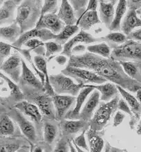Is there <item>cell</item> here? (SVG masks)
Instances as JSON below:
<instances>
[{"label": "cell", "instance_id": "6da1fadb", "mask_svg": "<svg viewBox=\"0 0 141 152\" xmlns=\"http://www.w3.org/2000/svg\"><path fill=\"white\" fill-rule=\"evenodd\" d=\"M67 66L91 70L131 92L136 93L141 88L140 82L131 79L125 73L119 61L111 58H104L89 52L72 54Z\"/></svg>", "mask_w": 141, "mask_h": 152}, {"label": "cell", "instance_id": "7a4b0ae2", "mask_svg": "<svg viewBox=\"0 0 141 152\" xmlns=\"http://www.w3.org/2000/svg\"><path fill=\"white\" fill-rule=\"evenodd\" d=\"M42 1H22L17 9L15 21L18 24L21 34L35 28L41 16Z\"/></svg>", "mask_w": 141, "mask_h": 152}, {"label": "cell", "instance_id": "3957f363", "mask_svg": "<svg viewBox=\"0 0 141 152\" xmlns=\"http://www.w3.org/2000/svg\"><path fill=\"white\" fill-rule=\"evenodd\" d=\"M18 85L24 95L25 100L34 104L39 108L44 119L56 120L52 97L48 95L44 90H37L25 85Z\"/></svg>", "mask_w": 141, "mask_h": 152}, {"label": "cell", "instance_id": "277c9868", "mask_svg": "<svg viewBox=\"0 0 141 152\" xmlns=\"http://www.w3.org/2000/svg\"><path fill=\"white\" fill-rule=\"evenodd\" d=\"M119 99L117 96L109 102L102 103L99 105L92 118L89 121L90 129L96 132H100L104 129L114 114L116 113Z\"/></svg>", "mask_w": 141, "mask_h": 152}, {"label": "cell", "instance_id": "5b68a950", "mask_svg": "<svg viewBox=\"0 0 141 152\" xmlns=\"http://www.w3.org/2000/svg\"><path fill=\"white\" fill-rule=\"evenodd\" d=\"M6 113L17 124L22 134L31 145H36L40 143L36 127L31 120L14 107L9 110Z\"/></svg>", "mask_w": 141, "mask_h": 152}, {"label": "cell", "instance_id": "8992f818", "mask_svg": "<svg viewBox=\"0 0 141 152\" xmlns=\"http://www.w3.org/2000/svg\"><path fill=\"white\" fill-rule=\"evenodd\" d=\"M50 83L56 94L78 96L82 89L81 84L75 83L74 80L62 73L49 75Z\"/></svg>", "mask_w": 141, "mask_h": 152}, {"label": "cell", "instance_id": "52a82bcc", "mask_svg": "<svg viewBox=\"0 0 141 152\" xmlns=\"http://www.w3.org/2000/svg\"><path fill=\"white\" fill-rule=\"evenodd\" d=\"M111 58L117 61H141V44L138 42L128 40L125 43L115 47Z\"/></svg>", "mask_w": 141, "mask_h": 152}, {"label": "cell", "instance_id": "ba28073f", "mask_svg": "<svg viewBox=\"0 0 141 152\" xmlns=\"http://www.w3.org/2000/svg\"><path fill=\"white\" fill-rule=\"evenodd\" d=\"M61 73L73 79L77 83L81 85H100L106 83L108 80L100 77L94 72L87 69L67 66L61 71Z\"/></svg>", "mask_w": 141, "mask_h": 152}, {"label": "cell", "instance_id": "9c48e42d", "mask_svg": "<svg viewBox=\"0 0 141 152\" xmlns=\"http://www.w3.org/2000/svg\"><path fill=\"white\" fill-rule=\"evenodd\" d=\"M0 77L7 83L10 90L9 96L6 97H1V113H6L17 103L25 100V97L19 85L12 81L7 75L1 72Z\"/></svg>", "mask_w": 141, "mask_h": 152}, {"label": "cell", "instance_id": "30bf717a", "mask_svg": "<svg viewBox=\"0 0 141 152\" xmlns=\"http://www.w3.org/2000/svg\"><path fill=\"white\" fill-rule=\"evenodd\" d=\"M14 107L18 109L34 124L38 137H41L43 130L44 118H42L43 115L39 108L34 104L25 100L17 103Z\"/></svg>", "mask_w": 141, "mask_h": 152}, {"label": "cell", "instance_id": "8fae6325", "mask_svg": "<svg viewBox=\"0 0 141 152\" xmlns=\"http://www.w3.org/2000/svg\"><path fill=\"white\" fill-rule=\"evenodd\" d=\"M89 129V122L81 119L69 120L63 119L59 122L60 135L69 140L73 139L74 135Z\"/></svg>", "mask_w": 141, "mask_h": 152}, {"label": "cell", "instance_id": "7c38bea8", "mask_svg": "<svg viewBox=\"0 0 141 152\" xmlns=\"http://www.w3.org/2000/svg\"><path fill=\"white\" fill-rule=\"evenodd\" d=\"M22 59L19 54H14L1 65V71L17 84L20 82L22 73Z\"/></svg>", "mask_w": 141, "mask_h": 152}, {"label": "cell", "instance_id": "4fadbf2b", "mask_svg": "<svg viewBox=\"0 0 141 152\" xmlns=\"http://www.w3.org/2000/svg\"><path fill=\"white\" fill-rule=\"evenodd\" d=\"M56 35L53 34L50 31L46 29H38L35 28L25 32L21 35L19 39L14 43L12 44L13 48H21L22 46L24 45L30 40L33 39H38L42 42H49V40L55 39Z\"/></svg>", "mask_w": 141, "mask_h": 152}, {"label": "cell", "instance_id": "5bb4252c", "mask_svg": "<svg viewBox=\"0 0 141 152\" xmlns=\"http://www.w3.org/2000/svg\"><path fill=\"white\" fill-rule=\"evenodd\" d=\"M43 142L41 144L47 152L50 151L51 145L56 139L59 130V122L56 120L43 119Z\"/></svg>", "mask_w": 141, "mask_h": 152}, {"label": "cell", "instance_id": "9a60e30c", "mask_svg": "<svg viewBox=\"0 0 141 152\" xmlns=\"http://www.w3.org/2000/svg\"><path fill=\"white\" fill-rule=\"evenodd\" d=\"M102 40H103V38H95L86 31L81 30L78 34L76 35L67 43L63 45V50L61 53V54L70 58L72 55V50L74 46L80 45V43L91 44L98 42H101Z\"/></svg>", "mask_w": 141, "mask_h": 152}, {"label": "cell", "instance_id": "2e32d148", "mask_svg": "<svg viewBox=\"0 0 141 152\" xmlns=\"http://www.w3.org/2000/svg\"><path fill=\"white\" fill-rule=\"evenodd\" d=\"M53 98V102L55 110V118L58 122L65 118L69 109L75 100V97L70 95L56 94Z\"/></svg>", "mask_w": 141, "mask_h": 152}, {"label": "cell", "instance_id": "e0dca14e", "mask_svg": "<svg viewBox=\"0 0 141 152\" xmlns=\"http://www.w3.org/2000/svg\"><path fill=\"white\" fill-rule=\"evenodd\" d=\"M66 25L62 21L56 14H48L41 17L37 22L35 28L46 29L55 35L58 34Z\"/></svg>", "mask_w": 141, "mask_h": 152}, {"label": "cell", "instance_id": "ac0fdd59", "mask_svg": "<svg viewBox=\"0 0 141 152\" xmlns=\"http://www.w3.org/2000/svg\"><path fill=\"white\" fill-rule=\"evenodd\" d=\"M0 135L1 137L24 136L15 121L3 112L0 116Z\"/></svg>", "mask_w": 141, "mask_h": 152}, {"label": "cell", "instance_id": "d6986e66", "mask_svg": "<svg viewBox=\"0 0 141 152\" xmlns=\"http://www.w3.org/2000/svg\"><path fill=\"white\" fill-rule=\"evenodd\" d=\"M100 100V93L98 91L94 90V91L90 95L85 105L81 110L78 119L87 122L91 121L94 115V113L95 109L99 105Z\"/></svg>", "mask_w": 141, "mask_h": 152}, {"label": "cell", "instance_id": "ffe728a7", "mask_svg": "<svg viewBox=\"0 0 141 152\" xmlns=\"http://www.w3.org/2000/svg\"><path fill=\"white\" fill-rule=\"evenodd\" d=\"M90 87L99 91L100 93V100L108 102L117 96L119 93L117 85L113 83H104L100 85H83L82 88Z\"/></svg>", "mask_w": 141, "mask_h": 152}, {"label": "cell", "instance_id": "44dd1931", "mask_svg": "<svg viewBox=\"0 0 141 152\" xmlns=\"http://www.w3.org/2000/svg\"><path fill=\"white\" fill-rule=\"evenodd\" d=\"M94 89L90 87H84L81 90L80 93L76 98V105L73 109L70 110L66 115L64 119L69 120L78 119L80 113L83 108V106L86 102L87 97L91 95Z\"/></svg>", "mask_w": 141, "mask_h": 152}, {"label": "cell", "instance_id": "7402d4cb", "mask_svg": "<svg viewBox=\"0 0 141 152\" xmlns=\"http://www.w3.org/2000/svg\"><path fill=\"white\" fill-rule=\"evenodd\" d=\"M140 27H141V20L137 14L136 10L130 8L122 22L121 30L124 34L128 36L136 28Z\"/></svg>", "mask_w": 141, "mask_h": 152}, {"label": "cell", "instance_id": "603a6c76", "mask_svg": "<svg viewBox=\"0 0 141 152\" xmlns=\"http://www.w3.org/2000/svg\"><path fill=\"white\" fill-rule=\"evenodd\" d=\"M18 85H25L34 88L37 90H44V86L42 82L28 67L23 59H22V73Z\"/></svg>", "mask_w": 141, "mask_h": 152}, {"label": "cell", "instance_id": "cb8c5ba5", "mask_svg": "<svg viewBox=\"0 0 141 152\" xmlns=\"http://www.w3.org/2000/svg\"><path fill=\"white\" fill-rule=\"evenodd\" d=\"M0 142V152H16L22 146L30 144L24 136L1 137Z\"/></svg>", "mask_w": 141, "mask_h": 152}, {"label": "cell", "instance_id": "d4e9b609", "mask_svg": "<svg viewBox=\"0 0 141 152\" xmlns=\"http://www.w3.org/2000/svg\"><path fill=\"white\" fill-rule=\"evenodd\" d=\"M98 1L100 21L103 23L109 29L114 18L115 12V5L117 3V1H111L109 2L105 1Z\"/></svg>", "mask_w": 141, "mask_h": 152}, {"label": "cell", "instance_id": "484cf974", "mask_svg": "<svg viewBox=\"0 0 141 152\" xmlns=\"http://www.w3.org/2000/svg\"><path fill=\"white\" fill-rule=\"evenodd\" d=\"M22 1H3L2 5L0 9V21H1V26L5 23L14 22L15 20H13L14 16V12L18 6L21 3Z\"/></svg>", "mask_w": 141, "mask_h": 152}, {"label": "cell", "instance_id": "4316f807", "mask_svg": "<svg viewBox=\"0 0 141 152\" xmlns=\"http://www.w3.org/2000/svg\"><path fill=\"white\" fill-rule=\"evenodd\" d=\"M60 20L66 25H75L77 20L74 9L67 0H62L57 14Z\"/></svg>", "mask_w": 141, "mask_h": 152}, {"label": "cell", "instance_id": "83f0119b", "mask_svg": "<svg viewBox=\"0 0 141 152\" xmlns=\"http://www.w3.org/2000/svg\"><path fill=\"white\" fill-rule=\"evenodd\" d=\"M34 61L37 69L45 76V83L44 85L45 92L51 97H53L56 95V93L50 83L47 69V60L43 56H35L34 57Z\"/></svg>", "mask_w": 141, "mask_h": 152}, {"label": "cell", "instance_id": "f1b7e54d", "mask_svg": "<svg viewBox=\"0 0 141 152\" xmlns=\"http://www.w3.org/2000/svg\"><path fill=\"white\" fill-rule=\"evenodd\" d=\"M21 34V29L16 21L7 26H3L0 28L1 39L12 44L18 40Z\"/></svg>", "mask_w": 141, "mask_h": 152}, {"label": "cell", "instance_id": "f546056e", "mask_svg": "<svg viewBox=\"0 0 141 152\" xmlns=\"http://www.w3.org/2000/svg\"><path fill=\"white\" fill-rule=\"evenodd\" d=\"M101 23L97 11H89L82 15L78 20L76 25L78 26L81 30L89 31L92 26Z\"/></svg>", "mask_w": 141, "mask_h": 152}, {"label": "cell", "instance_id": "4dcf8cb0", "mask_svg": "<svg viewBox=\"0 0 141 152\" xmlns=\"http://www.w3.org/2000/svg\"><path fill=\"white\" fill-rule=\"evenodd\" d=\"M125 73L131 79L141 82V65L138 61H119Z\"/></svg>", "mask_w": 141, "mask_h": 152}, {"label": "cell", "instance_id": "1f68e13d", "mask_svg": "<svg viewBox=\"0 0 141 152\" xmlns=\"http://www.w3.org/2000/svg\"><path fill=\"white\" fill-rule=\"evenodd\" d=\"M86 134L90 152H102L105 146V142L98 134V132L89 129L87 131Z\"/></svg>", "mask_w": 141, "mask_h": 152}, {"label": "cell", "instance_id": "d6a6232c", "mask_svg": "<svg viewBox=\"0 0 141 152\" xmlns=\"http://www.w3.org/2000/svg\"><path fill=\"white\" fill-rule=\"evenodd\" d=\"M127 5V1H125V0L119 1L116 9H115L114 20L109 28L110 31H117L121 29V24L123 21L122 19L126 12Z\"/></svg>", "mask_w": 141, "mask_h": 152}, {"label": "cell", "instance_id": "836d02e7", "mask_svg": "<svg viewBox=\"0 0 141 152\" xmlns=\"http://www.w3.org/2000/svg\"><path fill=\"white\" fill-rule=\"evenodd\" d=\"M117 87L119 93L122 96L123 99L126 101L128 105L130 106L132 112L134 114V116L138 118L141 110V105L139 102L136 97L122 87L119 85H117Z\"/></svg>", "mask_w": 141, "mask_h": 152}, {"label": "cell", "instance_id": "e575fe53", "mask_svg": "<svg viewBox=\"0 0 141 152\" xmlns=\"http://www.w3.org/2000/svg\"><path fill=\"white\" fill-rule=\"evenodd\" d=\"M80 28L77 25H66L63 29L57 35L55 39V42L62 45L67 43L70 39V38L78 32Z\"/></svg>", "mask_w": 141, "mask_h": 152}, {"label": "cell", "instance_id": "d590c367", "mask_svg": "<svg viewBox=\"0 0 141 152\" xmlns=\"http://www.w3.org/2000/svg\"><path fill=\"white\" fill-rule=\"evenodd\" d=\"M89 53L99 56L100 57L109 58L111 55V49L106 43H101L99 44L90 45L87 47Z\"/></svg>", "mask_w": 141, "mask_h": 152}, {"label": "cell", "instance_id": "8d00e7d4", "mask_svg": "<svg viewBox=\"0 0 141 152\" xmlns=\"http://www.w3.org/2000/svg\"><path fill=\"white\" fill-rule=\"evenodd\" d=\"M14 48L15 50H16L19 54H21L23 56V57L26 59V60H27L30 63V65L32 67V69H34V71H35L36 74L38 76V77L40 78V80L42 82L43 85H44V84L45 83V76L41 72H40L37 69V68L35 65V63H34V60L32 59V57H31V53L32 51L31 49H28V48L27 49L16 48Z\"/></svg>", "mask_w": 141, "mask_h": 152}, {"label": "cell", "instance_id": "74e56055", "mask_svg": "<svg viewBox=\"0 0 141 152\" xmlns=\"http://www.w3.org/2000/svg\"><path fill=\"white\" fill-rule=\"evenodd\" d=\"M24 45L28 49H31L37 56H45L46 51L45 43L42 40L38 39H33L26 42Z\"/></svg>", "mask_w": 141, "mask_h": 152}, {"label": "cell", "instance_id": "f35d334b", "mask_svg": "<svg viewBox=\"0 0 141 152\" xmlns=\"http://www.w3.org/2000/svg\"><path fill=\"white\" fill-rule=\"evenodd\" d=\"M45 57L48 58L49 60L54 54L59 53H62L63 50L62 45L56 43V42L53 41H49L45 42Z\"/></svg>", "mask_w": 141, "mask_h": 152}, {"label": "cell", "instance_id": "ab89813d", "mask_svg": "<svg viewBox=\"0 0 141 152\" xmlns=\"http://www.w3.org/2000/svg\"><path fill=\"white\" fill-rule=\"evenodd\" d=\"M58 4V1L56 0H46V1H44L41 17H42L48 14H56V12L59 11V9Z\"/></svg>", "mask_w": 141, "mask_h": 152}, {"label": "cell", "instance_id": "60d3db41", "mask_svg": "<svg viewBox=\"0 0 141 152\" xmlns=\"http://www.w3.org/2000/svg\"><path fill=\"white\" fill-rule=\"evenodd\" d=\"M70 3L74 9L77 20H78L84 13L89 1H70Z\"/></svg>", "mask_w": 141, "mask_h": 152}, {"label": "cell", "instance_id": "b9f144b4", "mask_svg": "<svg viewBox=\"0 0 141 152\" xmlns=\"http://www.w3.org/2000/svg\"><path fill=\"white\" fill-rule=\"evenodd\" d=\"M103 39H106L111 42L117 44H123L128 40V37L123 33L119 32H114L108 34Z\"/></svg>", "mask_w": 141, "mask_h": 152}, {"label": "cell", "instance_id": "7bdbcfd3", "mask_svg": "<svg viewBox=\"0 0 141 152\" xmlns=\"http://www.w3.org/2000/svg\"><path fill=\"white\" fill-rule=\"evenodd\" d=\"M70 141L66 137L61 136V137L56 142L55 147L51 152H70Z\"/></svg>", "mask_w": 141, "mask_h": 152}, {"label": "cell", "instance_id": "ee69618b", "mask_svg": "<svg viewBox=\"0 0 141 152\" xmlns=\"http://www.w3.org/2000/svg\"><path fill=\"white\" fill-rule=\"evenodd\" d=\"M87 130H84L83 132H82L81 133V134L78 136H77L75 139H72L71 140L72 141V142L73 144H75L76 145H77L80 148H81L86 151H89V145H87L86 139L85 137V134L86 133Z\"/></svg>", "mask_w": 141, "mask_h": 152}, {"label": "cell", "instance_id": "f6af8a7d", "mask_svg": "<svg viewBox=\"0 0 141 152\" xmlns=\"http://www.w3.org/2000/svg\"><path fill=\"white\" fill-rule=\"evenodd\" d=\"M12 48H13L12 45L1 41L0 42V64L2 65L5 59L10 56Z\"/></svg>", "mask_w": 141, "mask_h": 152}, {"label": "cell", "instance_id": "bcb514c9", "mask_svg": "<svg viewBox=\"0 0 141 152\" xmlns=\"http://www.w3.org/2000/svg\"><path fill=\"white\" fill-rule=\"evenodd\" d=\"M118 109L120 110L123 113H125L128 114V115H129L131 117V118H133V117L134 116L133 115V113L132 112L130 106L128 105V104L126 102V101L123 98L119 99V103H118Z\"/></svg>", "mask_w": 141, "mask_h": 152}, {"label": "cell", "instance_id": "7dc6e473", "mask_svg": "<svg viewBox=\"0 0 141 152\" xmlns=\"http://www.w3.org/2000/svg\"><path fill=\"white\" fill-rule=\"evenodd\" d=\"M125 118V115L124 114V113H123L121 111H116L114 117V121H113L114 127H117V126H119L123 122Z\"/></svg>", "mask_w": 141, "mask_h": 152}, {"label": "cell", "instance_id": "c3c4849f", "mask_svg": "<svg viewBox=\"0 0 141 152\" xmlns=\"http://www.w3.org/2000/svg\"><path fill=\"white\" fill-rule=\"evenodd\" d=\"M128 40H132L136 42H141V28L133 31L128 36Z\"/></svg>", "mask_w": 141, "mask_h": 152}, {"label": "cell", "instance_id": "681fc988", "mask_svg": "<svg viewBox=\"0 0 141 152\" xmlns=\"http://www.w3.org/2000/svg\"><path fill=\"white\" fill-rule=\"evenodd\" d=\"M98 3V1H96V0L89 1V3L84 12H87L89 11H97Z\"/></svg>", "mask_w": 141, "mask_h": 152}, {"label": "cell", "instance_id": "f907efd6", "mask_svg": "<svg viewBox=\"0 0 141 152\" xmlns=\"http://www.w3.org/2000/svg\"><path fill=\"white\" fill-rule=\"evenodd\" d=\"M85 50H86V46L80 44L73 47L72 50V54H79V53L84 52Z\"/></svg>", "mask_w": 141, "mask_h": 152}, {"label": "cell", "instance_id": "816d5d0a", "mask_svg": "<svg viewBox=\"0 0 141 152\" xmlns=\"http://www.w3.org/2000/svg\"><path fill=\"white\" fill-rule=\"evenodd\" d=\"M55 61L58 65L63 66L65 65L66 62L67 61V58L66 56L61 54L59 56H57L56 57H55Z\"/></svg>", "mask_w": 141, "mask_h": 152}, {"label": "cell", "instance_id": "f5cc1de1", "mask_svg": "<svg viewBox=\"0 0 141 152\" xmlns=\"http://www.w3.org/2000/svg\"><path fill=\"white\" fill-rule=\"evenodd\" d=\"M44 147L39 143L36 145H31V152H44Z\"/></svg>", "mask_w": 141, "mask_h": 152}, {"label": "cell", "instance_id": "db71d44e", "mask_svg": "<svg viewBox=\"0 0 141 152\" xmlns=\"http://www.w3.org/2000/svg\"><path fill=\"white\" fill-rule=\"evenodd\" d=\"M31 145L30 144L24 145L20 147L16 152H31Z\"/></svg>", "mask_w": 141, "mask_h": 152}, {"label": "cell", "instance_id": "11a10c76", "mask_svg": "<svg viewBox=\"0 0 141 152\" xmlns=\"http://www.w3.org/2000/svg\"><path fill=\"white\" fill-rule=\"evenodd\" d=\"M111 152H128V151L125 149H122V148H119L117 147H111Z\"/></svg>", "mask_w": 141, "mask_h": 152}, {"label": "cell", "instance_id": "9f6ffc18", "mask_svg": "<svg viewBox=\"0 0 141 152\" xmlns=\"http://www.w3.org/2000/svg\"><path fill=\"white\" fill-rule=\"evenodd\" d=\"M136 99L139 101V102L141 105V88L136 91Z\"/></svg>", "mask_w": 141, "mask_h": 152}, {"label": "cell", "instance_id": "6f0895ef", "mask_svg": "<svg viewBox=\"0 0 141 152\" xmlns=\"http://www.w3.org/2000/svg\"><path fill=\"white\" fill-rule=\"evenodd\" d=\"M69 145H70V152H77V151L71 140L69 141Z\"/></svg>", "mask_w": 141, "mask_h": 152}, {"label": "cell", "instance_id": "680465c9", "mask_svg": "<svg viewBox=\"0 0 141 152\" xmlns=\"http://www.w3.org/2000/svg\"><path fill=\"white\" fill-rule=\"evenodd\" d=\"M111 146L108 142H107L105 145V149L104 152H111Z\"/></svg>", "mask_w": 141, "mask_h": 152}, {"label": "cell", "instance_id": "91938a15", "mask_svg": "<svg viewBox=\"0 0 141 152\" xmlns=\"http://www.w3.org/2000/svg\"><path fill=\"white\" fill-rule=\"evenodd\" d=\"M73 145H74V146H75V147L76 151H77V152H87V151H86L85 150H84L80 148V147H78V146L76 145L75 144H73Z\"/></svg>", "mask_w": 141, "mask_h": 152}, {"label": "cell", "instance_id": "94428289", "mask_svg": "<svg viewBox=\"0 0 141 152\" xmlns=\"http://www.w3.org/2000/svg\"><path fill=\"white\" fill-rule=\"evenodd\" d=\"M136 12H137V14L138 17L141 20V6L139 8H138L137 9H136Z\"/></svg>", "mask_w": 141, "mask_h": 152}]
</instances>
